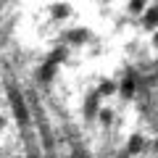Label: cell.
Returning a JSON list of instances; mask_svg holds the SVG:
<instances>
[{"label":"cell","instance_id":"cell-10","mask_svg":"<svg viewBox=\"0 0 158 158\" xmlns=\"http://www.w3.org/2000/svg\"><path fill=\"white\" fill-rule=\"evenodd\" d=\"M113 90H116V87H113V82H103L100 90H98V95H111Z\"/></svg>","mask_w":158,"mask_h":158},{"label":"cell","instance_id":"cell-9","mask_svg":"<svg viewBox=\"0 0 158 158\" xmlns=\"http://www.w3.org/2000/svg\"><path fill=\"white\" fill-rule=\"evenodd\" d=\"M53 71H56V66H53V63H48V66H42V71H40V77L45 79V82H50V79H53Z\"/></svg>","mask_w":158,"mask_h":158},{"label":"cell","instance_id":"cell-2","mask_svg":"<svg viewBox=\"0 0 158 158\" xmlns=\"http://www.w3.org/2000/svg\"><path fill=\"white\" fill-rule=\"evenodd\" d=\"M11 106H13V113L19 116V121H27V111H24V103L19 98V92H11Z\"/></svg>","mask_w":158,"mask_h":158},{"label":"cell","instance_id":"cell-15","mask_svg":"<svg viewBox=\"0 0 158 158\" xmlns=\"http://www.w3.org/2000/svg\"><path fill=\"white\" fill-rule=\"evenodd\" d=\"M0 129H3V118H0Z\"/></svg>","mask_w":158,"mask_h":158},{"label":"cell","instance_id":"cell-11","mask_svg":"<svg viewBox=\"0 0 158 158\" xmlns=\"http://www.w3.org/2000/svg\"><path fill=\"white\" fill-rule=\"evenodd\" d=\"M121 90H124V95H132V92H135V85H132L129 79H127V82H124V87H121Z\"/></svg>","mask_w":158,"mask_h":158},{"label":"cell","instance_id":"cell-8","mask_svg":"<svg viewBox=\"0 0 158 158\" xmlns=\"http://www.w3.org/2000/svg\"><path fill=\"white\" fill-rule=\"evenodd\" d=\"M69 13H71L69 6H53V16H56V19H66Z\"/></svg>","mask_w":158,"mask_h":158},{"label":"cell","instance_id":"cell-3","mask_svg":"<svg viewBox=\"0 0 158 158\" xmlns=\"http://www.w3.org/2000/svg\"><path fill=\"white\" fill-rule=\"evenodd\" d=\"M98 100H100V95H98V92H92V95L90 98H87V106H85V113H87V116H95V113H98Z\"/></svg>","mask_w":158,"mask_h":158},{"label":"cell","instance_id":"cell-5","mask_svg":"<svg viewBox=\"0 0 158 158\" xmlns=\"http://www.w3.org/2000/svg\"><path fill=\"white\" fill-rule=\"evenodd\" d=\"M66 37L71 40L74 45H79V42H85V40H87V29H74V32H69Z\"/></svg>","mask_w":158,"mask_h":158},{"label":"cell","instance_id":"cell-6","mask_svg":"<svg viewBox=\"0 0 158 158\" xmlns=\"http://www.w3.org/2000/svg\"><path fill=\"white\" fill-rule=\"evenodd\" d=\"M148 8V0H129V11L132 13H142Z\"/></svg>","mask_w":158,"mask_h":158},{"label":"cell","instance_id":"cell-14","mask_svg":"<svg viewBox=\"0 0 158 158\" xmlns=\"http://www.w3.org/2000/svg\"><path fill=\"white\" fill-rule=\"evenodd\" d=\"M153 45H158V32H156V37H153Z\"/></svg>","mask_w":158,"mask_h":158},{"label":"cell","instance_id":"cell-12","mask_svg":"<svg viewBox=\"0 0 158 158\" xmlns=\"http://www.w3.org/2000/svg\"><path fill=\"white\" fill-rule=\"evenodd\" d=\"M100 121H111V111H100Z\"/></svg>","mask_w":158,"mask_h":158},{"label":"cell","instance_id":"cell-4","mask_svg":"<svg viewBox=\"0 0 158 158\" xmlns=\"http://www.w3.org/2000/svg\"><path fill=\"white\" fill-rule=\"evenodd\" d=\"M142 148H145V140H142L140 135H132V137H129V148H127V153H140Z\"/></svg>","mask_w":158,"mask_h":158},{"label":"cell","instance_id":"cell-17","mask_svg":"<svg viewBox=\"0 0 158 158\" xmlns=\"http://www.w3.org/2000/svg\"><path fill=\"white\" fill-rule=\"evenodd\" d=\"M32 158H34V156H32Z\"/></svg>","mask_w":158,"mask_h":158},{"label":"cell","instance_id":"cell-1","mask_svg":"<svg viewBox=\"0 0 158 158\" xmlns=\"http://www.w3.org/2000/svg\"><path fill=\"white\" fill-rule=\"evenodd\" d=\"M142 27H148V29H156L158 27V6L148 8V11L142 13Z\"/></svg>","mask_w":158,"mask_h":158},{"label":"cell","instance_id":"cell-7","mask_svg":"<svg viewBox=\"0 0 158 158\" xmlns=\"http://www.w3.org/2000/svg\"><path fill=\"white\" fill-rule=\"evenodd\" d=\"M66 58V48H58V50H53V56H50V61L48 63H53V66H58V63Z\"/></svg>","mask_w":158,"mask_h":158},{"label":"cell","instance_id":"cell-16","mask_svg":"<svg viewBox=\"0 0 158 158\" xmlns=\"http://www.w3.org/2000/svg\"><path fill=\"white\" fill-rule=\"evenodd\" d=\"M156 150H158V140H156Z\"/></svg>","mask_w":158,"mask_h":158},{"label":"cell","instance_id":"cell-13","mask_svg":"<svg viewBox=\"0 0 158 158\" xmlns=\"http://www.w3.org/2000/svg\"><path fill=\"white\" fill-rule=\"evenodd\" d=\"M116 158H129V153H121V156H116Z\"/></svg>","mask_w":158,"mask_h":158}]
</instances>
